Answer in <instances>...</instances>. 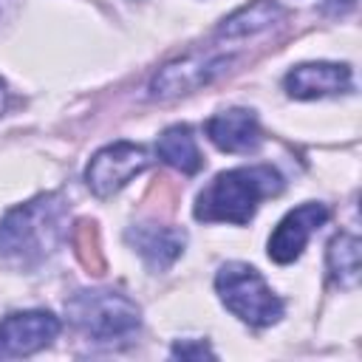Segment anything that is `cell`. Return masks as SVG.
Wrapping results in <instances>:
<instances>
[{"instance_id": "cell-7", "label": "cell", "mask_w": 362, "mask_h": 362, "mask_svg": "<svg viewBox=\"0 0 362 362\" xmlns=\"http://www.w3.org/2000/svg\"><path fill=\"white\" fill-rule=\"evenodd\" d=\"M59 334V320L51 311H14L0 320V359L28 356L45 348Z\"/></svg>"}, {"instance_id": "cell-3", "label": "cell", "mask_w": 362, "mask_h": 362, "mask_svg": "<svg viewBox=\"0 0 362 362\" xmlns=\"http://www.w3.org/2000/svg\"><path fill=\"white\" fill-rule=\"evenodd\" d=\"M215 288L221 303L249 325L263 328L283 317L280 297L249 263H223L215 274Z\"/></svg>"}, {"instance_id": "cell-6", "label": "cell", "mask_w": 362, "mask_h": 362, "mask_svg": "<svg viewBox=\"0 0 362 362\" xmlns=\"http://www.w3.org/2000/svg\"><path fill=\"white\" fill-rule=\"evenodd\" d=\"M232 65V57L223 51H204V54H187L170 65H164L153 82H150V96L167 99V96H181L189 93L201 85H209L215 76H221Z\"/></svg>"}, {"instance_id": "cell-16", "label": "cell", "mask_w": 362, "mask_h": 362, "mask_svg": "<svg viewBox=\"0 0 362 362\" xmlns=\"http://www.w3.org/2000/svg\"><path fill=\"white\" fill-rule=\"evenodd\" d=\"M173 356H192V359H201V356H212V351L206 348V342H198V345H192V342H178V345L173 348Z\"/></svg>"}, {"instance_id": "cell-2", "label": "cell", "mask_w": 362, "mask_h": 362, "mask_svg": "<svg viewBox=\"0 0 362 362\" xmlns=\"http://www.w3.org/2000/svg\"><path fill=\"white\" fill-rule=\"evenodd\" d=\"M283 189V178L274 167H235L221 175L198 195L195 218L198 221H226V223H249L257 204Z\"/></svg>"}, {"instance_id": "cell-14", "label": "cell", "mask_w": 362, "mask_h": 362, "mask_svg": "<svg viewBox=\"0 0 362 362\" xmlns=\"http://www.w3.org/2000/svg\"><path fill=\"white\" fill-rule=\"evenodd\" d=\"M328 272L339 288H354L359 283L362 263H359V238L356 235L342 232L328 243Z\"/></svg>"}, {"instance_id": "cell-17", "label": "cell", "mask_w": 362, "mask_h": 362, "mask_svg": "<svg viewBox=\"0 0 362 362\" xmlns=\"http://www.w3.org/2000/svg\"><path fill=\"white\" fill-rule=\"evenodd\" d=\"M3 105H6V85H3V79H0V110H3Z\"/></svg>"}, {"instance_id": "cell-5", "label": "cell", "mask_w": 362, "mask_h": 362, "mask_svg": "<svg viewBox=\"0 0 362 362\" xmlns=\"http://www.w3.org/2000/svg\"><path fill=\"white\" fill-rule=\"evenodd\" d=\"M147 167H150V153L141 144L113 141L93 153L90 164L85 170V181L96 195L105 198V195H113L116 189H122L130 178H136Z\"/></svg>"}, {"instance_id": "cell-11", "label": "cell", "mask_w": 362, "mask_h": 362, "mask_svg": "<svg viewBox=\"0 0 362 362\" xmlns=\"http://www.w3.org/2000/svg\"><path fill=\"white\" fill-rule=\"evenodd\" d=\"M209 141L223 153H249L260 144V124L257 116L246 107H232L206 122Z\"/></svg>"}, {"instance_id": "cell-13", "label": "cell", "mask_w": 362, "mask_h": 362, "mask_svg": "<svg viewBox=\"0 0 362 362\" xmlns=\"http://www.w3.org/2000/svg\"><path fill=\"white\" fill-rule=\"evenodd\" d=\"M156 153H158V158H161L164 164H170V167H175V170H181V173H187V175L198 173L201 164H204V158H201V153H198V144H195V136H192V130H189L187 124H173V127H167V130L158 136Z\"/></svg>"}, {"instance_id": "cell-10", "label": "cell", "mask_w": 362, "mask_h": 362, "mask_svg": "<svg viewBox=\"0 0 362 362\" xmlns=\"http://www.w3.org/2000/svg\"><path fill=\"white\" fill-rule=\"evenodd\" d=\"M127 240L136 246V252L141 255V260L153 269V272H164L167 266H173L187 243V235L175 226H161V223H139L127 232Z\"/></svg>"}, {"instance_id": "cell-15", "label": "cell", "mask_w": 362, "mask_h": 362, "mask_svg": "<svg viewBox=\"0 0 362 362\" xmlns=\"http://www.w3.org/2000/svg\"><path fill=\"white\" fill-rule=\"evenodd\" d=\"M71 243L74 252L79 257V263L90 272V274H102L105 272V255H102V243H99V229L93 221H76L74 232H71Z\"/></svg>"}, {"instance_id": "cell-1", "label": "cell", "mask_w": 362, "mask_h": 362, "mask_svg": "<svg viewBox=\"0 0 362 362\" xmlns=\"http://www.w3.org/2000/svg\"><path fill=\"white\" fill-rule=\"evenodd\" d=\"M65 232V201L54 192L37 195L0 218V257L34 266L48 257Z\"/></svg>"}, {"instance_id": "cell-12", "label": "cell", "mask_w": 362, "mask_h": 362, "mask_svg": "<svg viewBox=\"0 0 362 362\" xmlns=\"http://www.w3.org/2000/svg\"><path fill=\"white\" fill-rule=\"evenodd\" d=\"M283 17H286V11H283V6H280L277 0H255V3H249V6H243V8H238L235 14H229V17L218 25L215 37H218V40H243V37H255V34L269 31L272 25H277Z\"/></svg>"}, {"instance_id": "cell-4", "label": "cell", "mask_w": 362, "mask_h": 362, "mask_svg": "<svg viewBox=\"0 0 362 362\" xmlns=\"http://www.w3.org/2000/svg\"><path fill=\"white\" fill-rule=\"evenodd\" d=\"M68 314L79 331L93 337L96 342H113L130 337L139 322L141 311L139 305L113 288H93V291H76L68 303Z\"/></svg>"}, {"instance_id": "cell-9", "label": "cell", "mask_w": 362, "mask_h": 362, "mask_svg": "<svg viewBox=\"0 0 362 362\" xmlns=\"http://www.w3.org/2000/svg\"><path fill=\"white\" fill-rule=\"evenodd\" d=\"M283 85L294 99H320L348 90L351 68L339 62H303L286 74Z\"/></svg>"}, {"instance_id": "cell-8", "label": "cell", "mask_w": 362, "mask_h": 362, "mask_svg": "<svg viewBox=\"0 0 362 362\" xmlns=\"http://www.w3.org/2000/svg\"><path fill=\"white\" fill-rule=\"evenodd\" d=\"M328 221V206L325 204H317V201H308L297 209H291L280 223L277 229L272 232L269 238V257L274 263H291L303 255L308 238Z\"/></svg>"}]
</instances>
